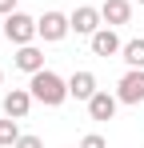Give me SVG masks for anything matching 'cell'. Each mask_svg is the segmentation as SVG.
Wrapping results in <instances>:
<instances>
[{
  "mask_svg": "<svg viewBox=\"0 0 144 148\" xmlns=\"http://www.w3.org/2000/svg\"><path fill=\"white\" fill-rule=\"evenodd\" d=\"M16 148H44V140H40V136H20Z\"/></svg>",
  "mask_w": 144,
  "mask_h": 148,
  "instance_id": "cell-15",
  "label": "cell"
},
{
  "mask_svg": "<svg viewBox=\"0 0 144 148\" xmlns=\"http://www.w3.org/2000/svg\"><path fill=\"white\" fill-rule=\"evenodd\" d=\"M96 92H100V88H96V76L88 72V68H80V72L68 76V96H76V100H84V104H88Z\"/></svg>",
  "mask_w": 144,
  "mask_h": 148,
  "instance_id": "cell-7",
  "label": "cell"
},
{
  "mask_svg": "<svg viewBox=\"0 0 144 148\" xmlns=\"http://www.w3.org/2000/svg\"><path fill=\"white\" fill-rule=\"evenodd\" d=\"M120 108V96H112V92H96L92 100H88V116L92 120H112Z\"/></svg>",
  "mask_w": 144,
  "mask_h": 148,
  "instance_id": "cell-10",
  "label": "cell"
},
{
  "mask_svg": "<svg viewBox=\"0 0 144 148\" xmlns=\"http://www.w3.org/2000/svg\"><path fill=\"white\" fill-rule=\"evenodd\" d=\"M136 4H144V0H136Z\"/></svg>",
  "mask_w": 144,
  "mask_h": 148,
  "instance_id": "cell-18",
  "label": "cell"
},
{
  "mask_svg": "<svg viewBox=\"0 0 144 148\" xmlns=\"http://www.w3.org/2000/svg\"><path fill=\"white\" fill-rule=\"evenodd\" d=\"M36 28H40V40H44V44H60V40L72 32V16L56 12V8H48L44 16L36 20Z\"/></svg>",
  "mask_w": 144,
  "mask_h": 148,
  "instance_id": "cell-3",
  "label": "cell"
},
{
  "mask_svg": "<svg viewBox=\"0 0 144 148\" xmlns=\"http://www.w3.org/2000/svg\"><path fill=\"white\" fill-rule=\"evenodd\" d=\"M0 32H4V36H8V40H12L16 48H20V44H32V40L40 36L36 20H32L28 12H20V8H16L12 16H4V28H0Z\"/></svg>",
  "mask_w": 144,
  "mask_h": 148,
  "instance_id": "cell-2",
  "label": "cell"
},
{
  "mask_svg": "<svg viewBox=\"0 0 144 148\" xmlns=\"http://www.w3.org/2000/svg\"><path fill=\"white\" fill-rule=\"evenodd\" d=\"M100 16H104V24H108V28H120V24L132 20V4H128V0H104Z\"/></svg>",
  "mask_w": 144,
  "mask_h": 148,
  "instance_id": "cell-11",
  "label": "cell"
},
{
  "mask_svg": "<svg viewBox=\"0 0 144 148\" xmlns=\"http://www.w3.org/2000/svg\"><path fill=\"white\" fill-rule=\"evenodd\" d=\"M88 44H92V52H96V56H104V60H108V56H116V52L124 48V44H120V36H116L108 24L100 28V32H92V36H88Z\"/></svg>",
  "mask_w": 144,
  "mask_h": 148,
  "instance_id": "cell-8",
  "label": "cell"
},
{
  "mask_svg": "<svg viewBox=\"0 0 144 148\" xmlns=\"http://www.w3.org/2000/svg\"><path fill=\"white\" fill-rule=\"evenodd\" d=\"M104 28V16H100V8H88V4H80L76 12H72V32L76 36H92Z\"/></svg>",
  "mask_w": 144,
  "mask_h": 148,
  "instance_id": "cell-5",
  "label": "cell"
},
{
  "mask_svg": "<svg viewBox=\"0 0 144 148\" xmlns=\"http://www.w3.org/2000/svg\"><path fill=\"white\" fill-rule=\"evenodd\" d=\"M28 92L40 100L44 108H60L68 100V80L56 76L52 68H40V72H32V80H28Z\"/></svg>",
  "mask_w": 144,
  "mask_h": 148,
  "instance_id": "cell-1",
  "label": "cell"
},
{
  "mask_svg": "<svg viewBox=\"0 0 144 148\" xmlns=\"http://www.w3.org/2000/svg\"><path fill=\"white\" fill-rule=\"evenodd\" d=\"M120 60H124L128 68H144V36L140 40H128V44L120 48Z\"/></svg>",
  "mask_w": 144,
  "mask_h": 148,
  "instance_id": "cell-12",
  "label": "cell"
},
{
  "mask_svg": "<svg viewBox=\"0 0 144 148\" xmlns=\"http://www.w3.org/2000/svg\"><path fill=\"white\" fill-rule=\"evenodd\" d=\"M120 104H144V68H128L116 84Z\"/></svg>",
  "mask_w": 144,
  "mask_h": 148,
  "instance_id": "cell-4",
  "label": "cell"
},
{
  "mask_svg": "<svg viewBox=\"0 0 144 148\" xmlns=\"http://www.w3.org/2000/svg\"><path fill=\"white\" fill-rule=\"evenodd\" d=\"M0 80H4V68H0Z\"/></svg>",
  "mask_w": 144,
  "mask_h": 148,
  "instance_id": "cell-17",
  "label": "cell"
},
{
  "mask_svg": "<svg viewBox=\"0 0 144 148\" xmlns=\"http://www.w3.org/2000/svg\"><path fill=\"white\" fill-rule=\"evenodd\" d=\"M0 28H4V24H0Z\"/></svg>",
  "mask_w": 144,
  "mask_h": 148,
  "instance_id": "cell-19",
  "label": "cell"
},
{
  "mask_svg": "<svg viewBox=\"0 0 144 148\" xmlns=\"http://www.w3.org/2000/svg\"><path fill=\"white\" fill-rule=\"evenodd\" d=\"M12 64H16V68H20V72H40V68H44V52L36 48V44H20V48H16V56H12Z\"/></svg>",
  "mask_w": 144,
  "mask_h": 148,
  "instance_id": "cell-9",
  "label": "cell"
},
{
  "mask_svg": "<svg viewBox=\"0 0 144 148\" xmlns=\"http://www.w3.org/2000/svg\"><path fill=\"white\" fill-rule=\"evenodd\" d=\"M32 92L28 88H12V92H4V116H12V120H24L28 116V108H32Z\"/></svg>",
  "mask_w": 144,
  "mask_h": 148,
  "instance_id": "cell-6",
  "label": "cell"
},
{
  "mask_svg": "<svg viewBox=\"0 0 144 148\" xmlns=\"http://www.w3.org/2000/svg\"><path fill=\"white\" fill-rule=\"evenodd\" d=\"M16 140H20V124L12 116H4L0 120V148H16Z\"/></svg>",
  "mask_w": 144,
  "mask_h": 148,
  "instance_id": "cell-13",
  "label": "cell"
},
{
  "mask_svg": "<svg viewBox=\"0 0 144 148\" xmlns=\"http://www.w3.org/2000/svg\"><path fill=\"white\" fill-rule=\"evenodd\" d=\"M80 148H108V140H104L100 132H88V136L80 140Z\"/></svg>",
  "mask_w": 144,
  "mask_h": 148,
  "instance_id": "cell-14",
  "label": "cell"
},
{
  "mask_svg": "<svg viewBox=\"0 0 144 148\" xmlns=\"http://www.w3.org/2000/svg\"><path fill=\"white\" fill-rule=\"evenodd\" d=\"M16 12V0H0V16H12Z\"/></svg>",
  "mask_w": 144,
  "mask_h": 148,
  "instance_id": "cell-16",
  "label": "cell"
}]
</instances>
